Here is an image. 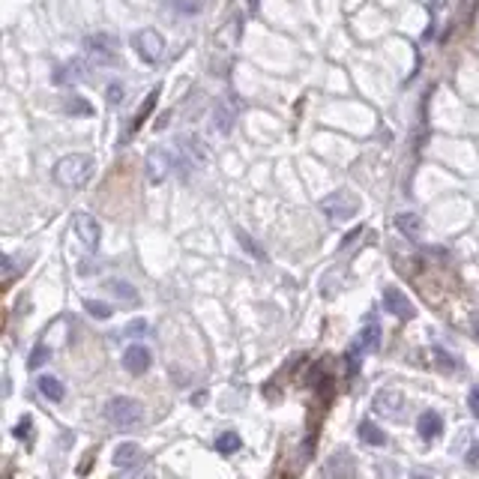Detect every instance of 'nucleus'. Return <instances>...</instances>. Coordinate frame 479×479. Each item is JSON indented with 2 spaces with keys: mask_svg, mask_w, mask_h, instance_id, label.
Here are the masks:
<instances>
[{
  "mask_svg": "<svg viewBox=\"0 0 479 479\" xmlns=\"http://www.w3.org/2000/svg\"><path fill=\"white\" fill-rule=\"evenodd\" d=\"M126 332H129V336H141V332H147V321H132Z\"/></svg>",
  "mask_w": 479,
  "mask_h": 479,
  "instance_id": "32",
  "label": "nucleus"
},
{
  "mask_svg": "<svg viewBox=\"0 0 479 479\" xmlns=\"http://www.w3.org/2000/svg\"><path fill=\"white\" fill-rule=\"evenodd\" d=\"M93 171H96V162L90 156L72 153V156H63L60 162L54 165V180L60 186H66V189H81V186L90 183Z\"/></svg>",
  "mask_w": 479,
  "mask_h": 479,
  "instance_id": "1",
  "label": "nucleus"
},
{
  "mask_svg": "<svg viewBox=\"0 0 479 479\" xmlns=\"http://www.w3.org/2000/svg\"><path fill=\"white\" fill-rule=\"evenodd\" d=\"M381 347V327L377 324H366V330L359 332V339L354 342V347H351V354H372V351H377Z\"/></svg>",
  "mask_w": 479,
  "mask_h": 479,
  "instance_id": "13",
  "label": "nucleus"
},
{
  "mask_svg": "<svg viewBox=\"0 0 479 479\" xmlns=\"http://www.w3.org/2000/svg\"><path fill=\"white\" fill-rule=\"evenodd\" d=\"M372 408H374L377 414H384V416H393V419H396V416L404 411V396L399 393V389H381V393L374 396Z\"/></svg>",
  "mask_w": 479,
  "mask_h": 479,
  "instance_id": "11",
  "label": "nucleus"
},
{
  "mask_svg": "<svg viewBox=\"0 0 479 479\" xmlns=\"http://www.w3.org/2000/svg\"><path fill=\"white\" fill-rule=\"evenodd\" d=\"M468 408H470V414L479 419V384L470 389V396H468Z\"/></svg>",
  "mask_w": 479,
  "mask_h": 479,
  "instance_id": "30",
  "label": "nucleus"
},
{
  "mask_svg": "<svg viewBox=\"0 0 479 479\" xmlns=\"http://www.w3.org/2000/svg\"><path fill=\"white\" fill-rule=\"evenodd\" d=\"M51 359V351H48V347L46 344H36L33 347V354H31V359H27V369H39V366H46V362Z\"/></svg>",
  "mask_w": 479,
  "mask_h": 479,
  "instance_id": "24",
  "label": "nucleus"
},
{
  "mask_svg": "<svg viewBox=\"0 0 479 479\" xmlns=\"http://www.w3.org/2000/svg\"><path fill=\"white\" fill-rule=\"evenodd\" d=\"M237 240H240V246H243V249L246 252H249L255 260H267V255H264V249H260V246L249 237V234H246V231H237Z\"/></svg>",
  "mask_w": 479,
  "mask_h": 479,
  "instance_id": "23",
  "label": "nucleus"
},
{
  "mask_svg": "<svg viewBox=\"0 0 479 479\" xmlns=\"http://www.w3.org/2000/svg\"><path fill=\"white\" fill-rule=\"evenodd\" d=\"M81 72H84V66H81L78 60H72V63H66V66L57 69L54 81H57V84H63V81H78V78H81Z\"/></svg>",
  "mask_w": 479,
  "mask_h": 479,
  "instance_id": "21",
  "label": "nucleus"
},
{
  "mask_svg": "<svg viewBox=\"0 0 479 479\" xmlns=\"http://www.w3.org/2000/svg\"><path fill=\"white\" fill-rule=\"evenodd\" d=\"M84 48L96 63H102V66H114V60H117V42H114V36H108V33L90 36L84 42Z\"/></svg>",
  "mask_w": 479,
  "mask_h": 479,
  "instance_id": "8",
  "label": "nucleus"
},
{
  "mask_svg": "<svg viewBox=\"0 0 479 479\" xmlns=\"http://www.w3.org/2000/svg\"><path fill=\"white\" fill-rule=\"evenodd\" d=\"M416 434L423 441H434V438H441L443 434V416L438 411H426L423 416L416 419Z\"/></svg>",
  "mask_w": 479,
  "mask_h": 479,
  "instance_id": "12",
  "label": "nucleus"
},
{
  "mask_svg": "<svg viewBox=\"0 0 479 479\" xmlns=\"http://www.w3.org/2000/svg\"><path fill=\"white\" fill-rule=\"evenodd\" d=\"M141 461V446L138 443H132V441H126V443H120L117 449H114V464L117 468H135V464Z\"/></svg>",
  "mask_w": 479,
  "mask_h": 479,
  "instance_id": "14",
  "label": "nucleus"
},
{
  "mask_svg": "<svg viewBox=\"0 0 479 479\" xmlns=\"http://www.w3.org/2000/svg\"><path fill=\"white\" fill-rule=\"evenodd\" d=\"M384 309L389 315L401 317V321H411V317H416L414 302L408 300V294H401L399 288H384Z\"/></svg>",
  "mask_w": 479,
  "mask_h": 479,
  "instance_id": "9",
  "label": "nucleus"
},
{
  "mask_svg": "<svg viewBox=\"0 0 479 479\" xmlns=\"http://www.w3.org/2000/svg\"><path fill=\"white\" fill-rule=\"evenodd\" d=\"M105 419L114 426V428H120V431H132L141 426V419H144V408H141V401L135 399H129V396H114L108 404H105Z\"/></svg>",
  "mask_w": 479,
  "mask_h": 479,
  "instance_id": "2",
  "label": "nucleus"
},
{
  "mask_svg": "<svg viewBox=\"0 0 479 479\" xmlns=\"http://www.w3.org/2000/svg\"><path fill=\"white\" fill-rule=\"evenodd\" d=\"M156 99H159V87H156V90L147 96V102H144L141 108H138V114H135V120H132V126H129V135H132L135 132V129L144 123V120H147L150 117V111H153V105H156Z\"/></svg>",
  "mask_w": 479,
  "mask_h": 479,
  "instance_id": "20",
  "label": "nucleus"
},
{
  "mask_svg": "<svg viewBox=\"0 0 479 479\" xmlns=\"http://www.w3.org/2000/svg\"><path fill=\"white\" fill-rule=\"evenodd\" d=\"M108 291L111 294H123L126 300H129V306H135V300H138V294H135V288L132 285H126V282H108Z\"/></svg>",
  "mask_w": 479,
  "mask_h": 479,
  "instance_id": "25",
  "label": "nucleus"
},
{
  "mask_svg": "<svg viewBox=\"0 0 479 479\" xmlns=\"http://www.w3.org/2000/svg\"><path fill=\"white\" fill-rule=\"evenodd\" d=\"M476 336H479V327H476Z\"/></svg>",
  "mask_w": 479,
  "mask_h": 479,
  "instance_id": "34",
  "label": "nucleus"
},
{
  "mask_svg": "<svg viewBox=\"0 0 479 479\" xmlns=\"http://www.w3.org/2000/svg\"><path fill=\"white\" fill-rule=\"evenodd\" d=\"M150 362H153V354H150V347H144V344H129L123 351V369L129 374H144L150 369Z\"/></svg>",
  "mask_w": 479,
  "mask_h": 479,
  "instance_id": "10",
  "label": "nucleus"
},
{
  "mask_svg": "<svg viewBox=\"0 0 479 479\" xmlns=\"http://www.w3.org/2000/svg\"><path fill=\"white\" fill-rule=\"evenodd\" d=\"M174 153H177V168H183V174L189 168H204L207 165V147L198 138H180Z\"/></svg>",
  "mask_w": 479,
  "mask_h": 479,
  "instance_id": "6",
  "label": "nucleus"
},
{
  "mask_svg": "<svg viewBox=\"0 0 479 479\" xmlns=\"http://www.w3.org/2000/svg\"><path fill=\"white\" fill-rule=\"evenodd\" d=\"M321 210L330 216L332 222H347V219H354L357 210H359V198L351 195L347 189H339L336 195H330L321 201Z\"/></svg>",
  "mask_w": 479,
  "mask_h": 479,
  "instance_id": "3",
  "label": "nucleus"
},
{
  "mask_svg": "<svg viewBox=\"0 0 479 479\" xmlns=\"http://www.w3.org/2000/svg\"><path fill=\"white\" fill-rule=\"evenodd\" d=\"M31 428H33V419H31V416H24V419H21V423L16 426V438H19V441H24V438H31Z\"/></svg>",
  "mask_w": 479,
  "mask_h": 479,
  "instance_id": "29",
  "label": "nucleus"
},
{
  "mask_svg": "<svg viewBox=\"0 0 479 479\" xmlns=\"http://www.w3.org/2000/svg\"><path fill=\"white\" fill-rule=\"evenodd\" d=\"M396 228L401 231L404 237L416 240V237H419V231H423V222H419V216H416V213H399V216H396Z\"/></svg>",
  "mask_w": 479,
  "mask_h": 479,
  "instance_id": "18",
  "label": "nucleus"
},
{
  "mask_svg": "<svg viewBox=\"0 0 479 479\" xmlns=\"http://www.w3.org/2000/svg\"><path fill=\"white\" fill-rule=\"evenodd\" d=\"M72 231H75V237L81 240V246H84L87 252H96L99 249V240H102V225H99L93 216L75 213V216H72Z\"/></svg>",
  "mask_w": 479,
  "mask_h": 479,
  "instance_id": "7",
  "label": "nucleus"
},
{
  "mask_svg": "<svg viewBox=\"0 0 479 479\" xmlns=\"http://www.w3.org/2000/svg\"><path fill=\"white\" fill-rule=\"evenodd\" d=\"M132 48L135 54L141 57L144 63H159L162 60V54H165V39L159 36V31H153V27H144V31H138L132 36Z\"/></svg>",
  "mask_w": 479,
  "mask_h": 479,
  "instance_id": "4",
  "label": "nucleus"
},
{
  "mask_svg": "<svg viewBox=\"0 0 479 479\" xmlns=\"http://www.w3.org/2000/svg\"><path fill=\"white\" fill-rule=\"evenodd\" d=\"M126 99V87L120 81H111L108 84V105H120Z\"/></svg>",
  "mask_w": 479,
  "mask_h": 479,
  "instance_id": "28",
  "label": "nucleus"
},
{
  "mask_svg": "<svg viewBox=\"0 0 479 479\" xmlns=\"http://www.w3.org/2000/svg\"><path fill=\"white\" fill-rule=\"evenodd\" d=\"M357 434H359V441H362V443H369V446H386V434H384V428H377L372 419H362L359 428H357Z\"/></svg>",
  "mask_w": 479,
  "mask_h": 479,
  "instance_id": "17",
  "label": "nucleus"
},
{
  "mask_svg": "<svg viewBox=\"0 0 479 479\" xmlns=\"http://www.w3.org/2000/svg\"><path fill=\"white\" fill-rule=\"evenodd\" d=\"M66 111L75 114V117H90L93 105L87 102V99H81V96H69V99H66Z\"/></svg>",
  "mask_w": 479,
  "mask_h": 479,
  "instance_id": "22",
  "label": "nucleus"
},
{
  "mask_svg": "<svg viewBox=\"0 0 479 479\" xmlns=\"http://www.w3.org/2000/svg\"><path fill=\"white\" fill-rule=\"evenodd\" d=\"M464 461H468V468H479V441L473 443V449L468 456H464Z\"/></svg>",
  "mask_w": 479,
  "mask_h": 479,
  "instance_id": "31",
  "label": "nucleus"
},
{
  "mask_svg": "<svg viewBox=\"0 0 479 479\" xmlns=\"http://www.w3.org/2000/svg\"><path fill=\"white\" fill-rule=\"evenodd\" d=\"M234 117H237V111L231 108L228 102H219L216 111H213V129H216V132H222V135H228L231 129H234Z\"/></svg>",
  "mask_w": 479,
  "mask_h": 479,
  "instance_id": "15",
  "label": "nucleus"
},
{
  "mask_svg": "<svg viewBox=\"0 0 479 479\" xmlns=\"http://www.w3.org/2000/svg\"><path fill=\"white\" fill-rule=\"evenodd\" d=\"M132 479H153L150 473H138V476H132Z\"/></svg>",
  "mask_w": 479,
  "mask_h": 479,
  "instance_id": "33",
  "label": "nucleus"
},
{
  "mask_svg": "<svg viewBox=\"0 0 479 479\" xmlns=\"http://www.w3.org/2000/svg\"><path fill=\"white\" fill-rule=\"evenodd\" d=\"M168 4L180 12V16H195V12H201V4L198 0H168Z\"/></svg>",
  "mask_w": 479,
  "mask_h": 479,
  "instance_id": "27",
  "label": "nucleus"
},
{
  "mask_svg": "<svg viewBox=\"0 0 479 479\" xmlns=\"http://www.w3.org/2000/svg\"><path fill=\"white\" fill-rule=\"evenodd\" d=\"M240 446H243V441H240V434H234V431H225V434L216 438V453H222V456L237 453Z\"/></svg>",
  "mask_w": 479,
  "mask_h": 479,
  "instance_id": "19",
  "label": "nucleus"
},
{
  "mask_svg": "<svg viewBox=\"0 0 479 479\" xmlns=\"http://www.w3.org/2000/svg\"><path fill=\"white\" fill-rule=\"evenodd\" d=\"M177 168V153L168 147H153L147 153V180L153 186H159L162 180H168V174Z\"/></svg>",
  "mask_w": 479,
  "mask_h": 479,
  "instance_id": "5",
  "label": "nucleus"
},
{
  "mask_svg": "<svg viewBox=\"0 0 479 479\" xmlns=\"http://www.w3.org/2000/svg\"><path fill=\"white\" fill-rule=\"evenodd\" d=\"M84 309H87V315L99 317V321L111 317V306H105V302H99V300H84Z\"/></svg>",
  "mask_w": 479,
  "mask_h": 479,
  "instance_id": "26",
  "label": "nucleus"
},
{
  "mask_svg": "<svg viewBox=\"0 0 479 479\" xmlns=\"http://www.w3.org/2000/svg\"><path fill=\"white\" fill-rule=\"evenodd\" d=\"M36 386H39V393L46 396L48 401H63V396H66V386H63L60 381H57L54 374H39Z\"/></svg>",
  "mask_w": 479,
  "mask_h": 479,
  "instance_id": "16",
  "label": "nucleus"
}]
</instances>
